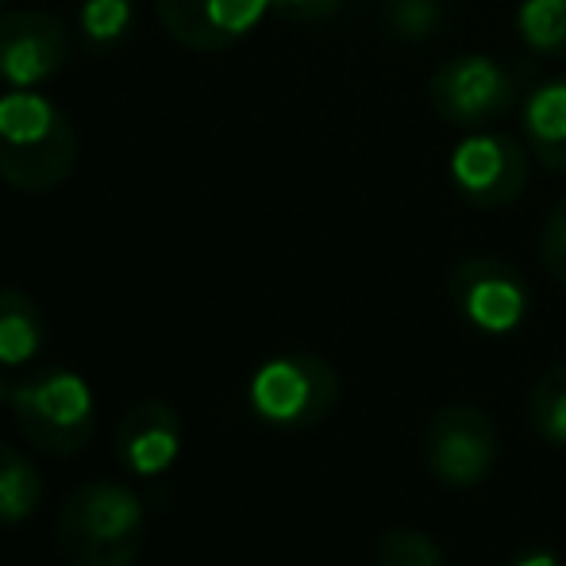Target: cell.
I'll return each instance as SVG.
<instances>
[{"label":"cell","instance_id":"6da1fadb","mask_svg":"<svg viewBox=\"0 0 566 566\" xmlns=\"http://www.w3.org/2000/svg\"><path fill=\"white\" fill-rule=\"evenodd\" d=\"M77 132L51 97L8 90L0 97V181L15 193H51L74 174Z\"/></svg>","mask_w":566,"mask_h":566},{"label":"cell","instance_id":"7a4b0ae2","mask_svg":"<svg viewBox=\"0 0 566 566\" xmlns=\"http://www.w3.org/2000/svg\"><path fill=\"white\" fill-rule=\"evenodd\" d=\"M143 536L139 493L105 478L70 493L59 513V552L70 566H135Z\"/></svg>","mask_w":566,"mask_h":566},{"label":"cell","instance_id":"3957f363","mask_svg":"<svg viewBox=\"0 0 566 566\" xmlns=\"http://www.w3.org/2000/svg\"><path fill=\"white\" fill-rule=\"evenodd\" d=\"M8 405H12L23 440L43 454L74 459L93 440V424H97L93 394L85 378H77L66 366H46L15 381L8 389Z\"/></svg>","mask_w":566,"mask_h":566},{"label":"cell","instance_id":"277c9868","mask_svg":"<svg viewBox=\"0 0 566 566\" xmlns=\"http://www.w3.org/2000/svg\"><path fill=\"white\" fill-rule=\"evenodd\" d=\"M339 405V374L332 363L308 350L277 355L262 363L251 378V409L259 420L274 428H313L328 420V412Z\"/></svg>","mask_w":566,"mask_h":566},{"label":"cell","instance_id":"5b68a950","mask_svg":"<svg viewBox=\"0 0 566 566\" xmlns=\"http://www.w3.org/2000/svg\"><path fill=\"white\" fill-rule=\"evenodd\" d=\"M432 113L459 132H490L516 105V82L509 66L490 54H459L448 59L428 82Z\"/></svg>","mask_w":566,"mask_h":566},{"label":"cell","instance_id":"8992f818","mask_svg":"<svg viewBox=\"0 0 566 566\" xmlns=\"http://www.w3.org/2000/svg\"><path fill=\"white\" fill-rule=\"evenodd\" d=\"M532 174V155L501 132H467L451 150V189L470 209H509L524 197Z\"/></svg>","mask_w":566,"mask_h":566},{"label":"cell","instance_id":"52a82bcc","mask_svg":"<svg viewBox=\"0 0 566 566\" xmlns=\"http://www.w3.org/2000/svg\"><path fill=\"white\" fill-rule=\"evenodd\" d=\"M451 308L485 336H509L532 313V290L524 274L505 259L474 254L448 274Z\"/></svg>","mask_w":566,"mask_h":566},{"label":"cell","instance_id":"ba28073f","mask_svg":"<svg viewBox=\"0 0 566 566\" xmlns=\"http://www.w3.org/2000/svg\"><path fill=\"white\" fill-rule=\"evenodd\" d=\"M424 462L443 485H482L501 462L497 424L474 405H443L424 428Z\"/></svg>","mask_w":566,"mask_h":566},{"label":"cell","instance_id":"9c48e42d","mask_svg":"<svg viewBox=\"0 0 566 566\" xmlns=\"http://www.w3.org/2000/svg\"><path fill=\"white\" fill-rule=\"evenodd\" d=\"M70 66V31L43 8L0 12V82L8 90H39Z\"/></svg>","mask_w":566,"mask_h":566},{"label":"cell","instance_id":"30bf717a","mask_svg":"<svg viewBox=\"0 0 566 566\" xmlns=\"http://www.w3.org/2000/svg\"><path fill=\"white\" fill-rule=\"evenodd\" d=\"M155 12L174 43L217 54L231 51L259 28L270 0H155Z\"/></svg>","mask_w":566,"mask_h":566},{"label":"cell","instance_id":"8fae6325","mask_svg":"<svg viewBox=\"0 0 566 566\" xmlns=\"http://www.w3.org/2000/svg\"><path fill=\"white\" fill-rule=\"evenodd\" d=\"M181 451V420L166 401H139L119 417L116 454L132 474L158 478Z\"/></svg>","mask_w":566,"mask_h":566},{"label":"cell","instance_id":"7c38bea8","mask_svg":"<svg viewBox=\"0 0 566 566\" xmlns=\"http://www.w3.org/2000/svg\"><path fill=\"white\" fill-rule=\"evenodd\" d=\"M524 139L544 170L566 174V74L536 85L524 101Z\"/></svg>","mask_w":566,"mask_h":566},{"label":"cell","instance_id":"4fadbf2b","mask_svg":"<svg viewBox=\"0 0 566 566\" xmlns=\"http://www.w3.org/2000/svg\"><path fill=\"white\" fill-rule=\"evenodd\" d=\"M43 313L23 290H0V366H20L43 350Z\"/></svg>","mask_w":566,"mask_h":566},{"label":"cell","instance_id":"5bb4252c","mask_svg":"<svg viewBox=\"0 0 566 566\" xmlns=\"http://www.w3.org/2000/svg\"><path fill=\"white\" fill-rule=\"evenodd\" d=\"M43 501V478L23 451L0 443V528H12L35 516Z\"/></svg>","mask_w":566,"mask_h":566},{"label":"cell","instance_id":"9a60e30c","mask_svg":"<svg viewBox=\"0 0 566 566\" xmlns=\"http://www.w3.org/2000/svg\"><path fill=\"white\" fill-rule=\"evenodd\" d=\"M528 424L539 440L566 448V358L552 363L528 394Z\"/></svg>","mask_w":566,"mask_h":566},{"label":"cell","instance_id":"2e32d148","mask_svg":"<svg viewBox=\"0 0 566 566\" xmlns=\"http://www.w3.org/2000/svg\"><path fill=\"white\" fill-rule=\"evenodd\" d=\"M524 46L544 59H566V0H524L516 12Z\"/></svg>","mask_w":566,"mask_h":566},{"label":"cell","instance_id":"e0dca14e","mask_svg":"<svg viewBox=\"0 0 566 566\" xmlns=\"http://www.w3.org/2000/svg\"><path fill=\"white\" fill-rule=\"evenodd\" d=\"M381 23L401 43H432L448 28V4L443 0H386Z\"/></svg>","mask_w":566,"mask_h":566},{"label":"cell","instance_id":"ac0fdd59","mask_svg":"<svg viewBox=\"0 0 566 566\" xmlns=\"http://www.w3.org/2000/svg\"><path fill=\"white\" fill-rule=\"evenodd\" d=\"M135 28L132 0H82V39L90 51H116Z\"/></svg>","mask_w":566,"mask_h":566},{"label":"cell","instance_id":"d6986e66","mask_svg":"<svg viewBox=\"0 0 566 566\" xmlns=\"http://www.w3.org/2000/svg\"><path fill=\"white\" fill-rule=\"evenodd\" d=\"M378 566H448L443 547L420 528H389L378 539Z\"/></svg>","mask_w":566,"mask_h":566},{"label":"cell","instance_id":"ffe728a7","mask_svg":"<svg viewBox=\"0 0 566 566\" xmlns=\"http://www.w3.org/2000/svg\"><path fill=\"white\" fill-rule=\"evenodd\" d=\"M539 259L544 270L566 290V197L547 212L544 231H539Z\"/></svg>","mask_w":566,"mask_h":566},{"label":"cell","instance_id":"44dd1931","mask_svg":"<svg viewBox=\"0 0 566 566\" xmlns=\"http://www.w3.org/2000/svg\"><path fill=\"white\" fill-rule=\"evenodd\" d=\"M343 8V0H270V12H277L290 23H316L328 20Z\"/></svg>","mask_w":566,"mask_h":566},{"label":"cell","instance_id":"7402d4cb","mask_svg":"<svg viewBox=\"0 0 566 566\" xmlns=\"http://www.w3.org/2000/svg\"><path fill=\"white\" fill-rule=\"evenodd\" d=\"M513 566H563V563L555 559L552 552H544V547H532V552H524Z\"/></svg>","mask_w":566,"mask_h":566},{"label":"cell","instance_id":"603a6c76","mask_svg":"<svg viewBox=\"0 0 566 566\" xmlns=\"http://www.w3.org/2000/svg\"><path fill=\"white\" fill-rule=\"evenodd\" d=\"M4 389H12V386H8V381H4V378H0V397H4Z\"/></svg>","mask_w":566,"mask_h":566},{"label":"cell","instance_id":"cb8c5ba5","mask_svg":"<svg viewBox=\"0 0 566 566\" xmlns=\"http://www.w3.org/2000/svg\"><path fill=\"white\" fill-rule=\"evenodd\" d=\"M0 4H4V0H0Z\"/></svg>","mask_w":566,"mask_h":566}]
</instances>
